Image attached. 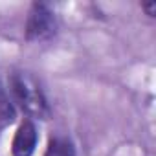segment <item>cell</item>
<instances>
[{"instance_id": "6da1fadb", "label": "cell", "mask_w": 156, "mask_h": 156, "mask_svg": "<svg viewBox=\"0 0 156 156\" xmlns=\"http://www.w3.org/2000/svg\"><path fill=\"white\" fill-rule=\"evenodd\" d=\"M11 87H13L15 99L19 101V105L22 107V110L28 116L41 118V119L48 118L50 110H48L46 98L33 77L26 73H15L11 79Z\"/></svg>"}, {"instance_id": "7a4b0ae2", "label": "cell", "mask_w": 156, "mask_h": 156, "mask_svg": "<svg viewBox=\"0 0 156 156\" xmlns=\"http://www.w3.org/2000/svg\"><path fill=\"white\" fill-rule=\"evenodd\" d=\"M55 17L46 4H33L28 22H26V37L28 41H46L55 33Z\"/></svg>"}, {"instance_id": "3957f363", "label": "cell", "mask_w": 156, "mask_h": 156, "mask_svg": "<svg viewBox=\"0 0 156 156\" xmlns=\"http://www.w3.org/2000/svg\"><path fill=\"white\" fill-rule=\"evenodd\" d=\"M35 145H37V129L30 119H26L20 123L13 138V145H11L13 156H31Z\"/></svg>"}, {"instance_id": "277c9868", "label": "cell", "mask_w": 156, "mask_h": 156, "mask_svg": "<svg viewBox=\"0 0 156 156\" xmlns=\"http://www.w3.org/2000/svg\"><path fill=\"white\" fill-rule=\"evenodd\" d=\"M44 156H75V149L68 138H51Z\"/></svg>"}, {"instance_id": "5b68a950", "label": "cell", "mask_w": 156, "mask_h": 156, "mask_svg": "<svg viewBox=\"0 0 156 156\" xmlns=\"http://www.w3.org/2000/svg\"><path fill=\"white\" fill-rule=\"evenodd\" d=\"M143 8L147 9V15L154 17V11H156V4L154 2H147V4H143Z\"/></svg>"}]
</instances>
